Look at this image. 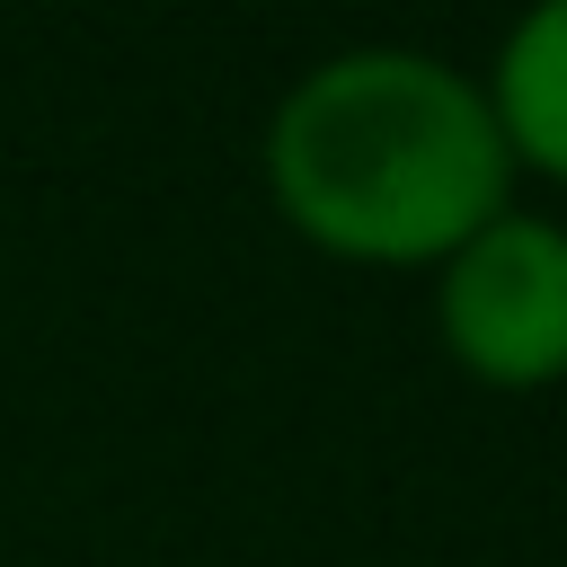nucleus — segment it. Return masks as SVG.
Returning a JSON list of instances; mask_svg holds the SVG:
<instances>
[{
  "label": "nucleus",
  "instance_id": "obj_3",
  "mask_svg": "<svg viewBox=\"0 0 567 567\" xmlns=\"http://www.w3.org/2000/svg\"><path fill=\"white\" fill-rule=\"evenodd\" d=\"M487 115L505 133V159L514 177H549L567 186V0H540L505 27L496 62H487Z\"/></svg>",
  "mask_w": 567,
  "mask_h": 567
},
{
  "label": "nucleus",
  "instance_id": "obj_2",
  "mask_svg": "<svg viewBox=\"0 0 567 567\" xmlns=\"http://www.w3.org/2000/svg\"><path fill=\"white\" fill-rule=\"evenodd\" d=\"M434 337L487 390L567 381V221L496 213L434 266Z\"/></svg>",
  "mask_w": 567,
  "mask_h": 567
},
{
  "label": "nucleus",
  "instance_id": "obj_1",
  "mask_svg": "<svg viewBox=\"0 0 567 567\" xmlns=\"http://www.w3.org/2000/svg\"><path fill=\"white\" fill-rule=\"evenodd\" d=\"M266 195L337 266H443L514 213V159L487 89L425 44H346L310 62L266 124Z\"/></svg>",
  "mask_w": 567,
  "mask_h": 567
}]
</instances>
